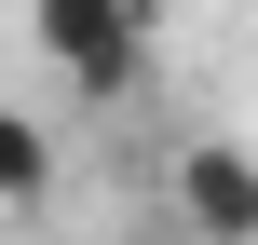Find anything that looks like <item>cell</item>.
<instances>
[{"label": "cell", "instance_id": "obj_1", "mask_svg": "<svg viewBox=\"0 0 258 245\" xmlns=\"http://www.w3.org/2000/svg\"><path fill=\"white\" fill-rule=\"evenodd\" d=\"M27 41L68 68V95H122V82L150 68V27H136L122 0H27Z\"/></svg>", "mask_w": 258, "mask_h": 245}, {"label": "cell", "instance_id": "obj_4", "mask_svg": "<svg viewBox=\"0 0 258 245\" xmlns=\"http://www.w3.org/2000/svg\"><path fill=\"white\" fill-rule=\"evenodd\" d=\"M122 14H136V27H150V14H163V0H122Z\"/></svg>", "mask_w": 258, "mask_h": 245}, {"label": "cell", "instance_id": "obj_2", "mask_svg": "<svg viewBox=\"0 0 258 245\" xmlns=\"http://www.w3.org/2000/svg\"><path fill=\"white\" fill-rule=\"evenodd\" d=\"M177 232L190 245H258V150L245 136H190L177 150Z\"/></svg>", "mask_w": 258, "mask_h": 245}, {"label": "cell", "instance_id": "obj_3", "mask_svg": "<svg viewBox=\"0 0 258 245\" xmlns=\"http://www.w3.org/2000/svg\"><path fill=\"white\" fill-rule=\"evenodd\" d=\"M41 191H54V136L27 109H0V205H41Z\"/></svg>", "mask_w": 258, "mask_h": 245}]
</instances>
